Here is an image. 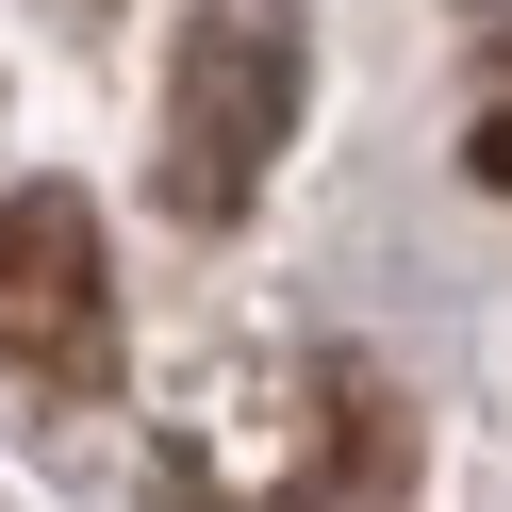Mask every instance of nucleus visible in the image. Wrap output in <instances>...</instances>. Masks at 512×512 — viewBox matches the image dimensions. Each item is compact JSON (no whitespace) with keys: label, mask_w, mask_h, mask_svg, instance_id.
Listing matches in <instances>:
<instances>
[{"label":"nucleus","mask_w":512,"mask_h":512,"mask_svg":"<svg viewBox=\"0 0 512 512\" xmlns=\"http://www.w3.org/2000/svg\"><path fill=\"white\" fill-rule=\"evenodd\" d=\"M0 380H34V397L116 380V248L67 182H0Z\"/></svg>","instance_id":"1"},{"label":"nucleus","mask_w":512,"mask_h":512,"mask_svg":"<svg viewBox=\"0 0 512 512\" xmlns=\"http://www.w3.org/2000/svg\"><path fill=\"white\" fill-rule=\"evenodd\" d=\"M281 116H298V50L265 17H199L166 83V199L182 215H248V182L281 166Z\"/></svg>","instance_id":"2"}]
</instances>
